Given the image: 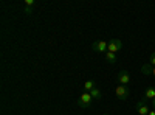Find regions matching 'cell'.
Here are the masks:
<instances>
[{
    "instance_id": "cell-9",
    "label": "cell",
    "mask_w": 155,
    "mask_h": 115,
    "mask_svg": "<svg viewBox=\"0 0 155 115\" xmlns=\"http://www.w3.org/2000/svg\"><path fill=\"white\" fill-rule=\"evenodd\" d=\"M90 95H92V98H93V100H96V101H98V100H101V96H102V93H101V90H99L98 87H95L93 90L90 92Z\"/></svg>"
},
{
    "instance_id": "cell-12",
    "label": "cell",
    "mask_w": 155,
    "mask_h": 115,
    "mask_svg": "<svg viewBox=\"0 0 155 115\" xmlns=\"http://www.w3.org/2000/svg\"><path fill=\"white\" fill-rule=\"evenodd\" d=\"M149 64L152 67H155V52L153 53H150V58H149Z\"/></svg>"
},
{
    "instance_id": "cell-8",
    "label": "cell",
    "mask_w": 155,
    "mask_h": 115,
    "mask_svg": "<svg viewBox=\"0 0 155 115\" xmlns=\"http://www.w3.org/2000/svg\"><path fill=\"white\" fill-rule=\"evenodd\" d=\"M155 98V87H147L144 92V100H153Z\"/></svg>"
},
{
    "instance_id": "cell-7",
    "label": "cell",
    "mask_w": 155,
    "mask_h": 115,
    "mask_svg": "<svg viewBox=\"0 0 155 115\" xmlns=\"http://www.w3.org/2000/svg\"><path fill=\"white\" fill-rule=\"evenodd\" d=\"M95 87H96V83H95V81L87 79V81L84 83V92H92Z\"/></svg>"
},
{
    "instance_id": "cell-1",
    "label": "cell",
    "mask_w": 155,
    "mask_h": 115,
    "mask_svg": "<svg viewBox=\"0 0 155 115\" xmlns=\"http://www.w3.org/2000/svg\"><path fill=\"white\" fill-rule=\"evenodd\" d=\"M76 103H78V106H79V107L87 109V107L92 106L93 98H92V95H90V92H82V95L79 96V100H78Z\"/></svg>"
},
{
    "instance_id": "cell-18",
    "label": "cell",
    "mask_w": 155,
    "mask_h": 115,
    "mask_svg": "<svg viewBox=\"0 0 155 115\" xmlns=\"http://www.w3.org/2000/svg\"><path fill=\"white\" fill-rule=\"evenodd\" d=\"M102 115H109V113H102Z\"/></svg>"
},
{
    "instance_id": "cell-6",
    "label": "cell",
    "mask_w": 155,
    "mask_h": 115,
    "mask_svg": "<svg viewBox=\"0 0 155 115\" xmlns=\"http://www.w3.org/2000/svg\"><path fill=\"white\" fill-rule=\"evenodd\" d=\"M135 109L140 115H147L149 113V107H147V103H146V100H140L138 103L135 104Z\"/></svg>"
},
{
    "instance_id": "cell-10",
    "label": "cell",
    "mask_w": 155,
    "mask_h": 115,
    "mask_svg": "<svg viewBox=\"0 0 155 115\" xmlns=\"http://www.w3.org/2000/svg\"><path fill=\"white\" fill-rule=\"evenodd\" d=\"M152 66H150V64H144V66L143 67H141V73H143V75H152Z\"/></svg>"
},
{
    "instance_id": "cell-3",
    "label": "cell",
    "mask_w": 155,
    "mask_h": 115,
    "mask_svg": "<svg viewBox=\"0 0 155 115\" xmlns=\"http://www.w3.org/2000/svg\"><path fill=\"white\" fill-rule=\"evenodd\" d=\"M116 81L120 83V86H129V83H130V73L127 70H121L116 75Z\"/></svg>"
},
{
    "instance_id": "cell-13",
    "label": "cell",
    "mask_w": 155,
    "mask_h": 115,
    "mask_svg": "<svg viewBox=\"0 0 155 115\" xmlns=\"http://www.w3.org/2000/svg\"><path fill=\"white\" fill-rule=\"evenodd\" d=\"M25 5H27V6H31V8H34V6H36V2H34V0H25Z\"/></svg>"
},
{
    "instance_id": "cell-4",
    "label": "cell",
    "mask_w": 155,
    "mask_h": 115,
    "mask_svg": "<svg viewBox=\"0 0 155 115\" xmlns=\"http://www.w3.org/2000/svg\"><path fill=\"white\" fill-rule=\"evenodd\" d=\"M92 48L96 53H107L109 52V44L106 41H96L92 44Z\"/></svg>"
},
{
    "instance_id": "cell-14",
    "label": "cell",
    "mask_w": 155,
    "mask_h": 115,
    "mask_svg": "<svg viewBox=\"0 0 155 115\" xmlns=\"http://www.w3.org/2000/svg\"><path fill=\"white\" fill-rule=\"evenodd\" d=\"M25 14H27V16L33 14V8L31 6H25Z\"/></svg>"
},
{
    "instance_id": "cell-2",
    "label": "cell",
    "mask_w": 155,
    "mask_h": 115,
    "mask_svg": "<svg viewBox=\"0 0 155 115\" xmlns=\"http://www.w3.org/2000/svg\"><path fill=\"white\" fill-rule=\"evenodd\" d=\"M115 95H116V98H118V100L126 101L129 98V95H130V90H129L127 86H118V87L115 89Z\"/></svg>"
},
{
    "instance_id": "cell-16",
    "label": "cell",
    "mask_w": 155,
    "mask_h": 115,
    "mask_svg": "<svg viewBox=\"0 0 155 115\" xmlns=\"http://www.w3.org/2000/svg\"><path fill=\"white\" fill-rule=\"evenodd\" d=\"M152 106H153V109H155V98L152 100Z\"/></svg>"
},
{
    "instance_id": "cell-11",
    "label": "cell",
    "mask_w": 155,
    "mask_h": 115,
    "mask_svg": "<svg viewBox=\"0 0 155 115\" xmlns=\"http://www.w3.org/2000/svg\"><path fill=\"white\" fill-rule=\"evenodd\" d=\"M106 59H107V62L115 64L118 58H116V53H110V52H107V53H106Z\"/></svg>"
},
{
    "instance_id": "cell-15",
    "label": "cell",
    "mask_w": 155,
    "mask_h": 115,
    "mask_svg": "<svg viewBox=\"0 0 155 115\" xmlns=\"http://www.w3.org/2000/svg\"><path fill=\"white\" fill-rule=\"evenodd\" d=\"M147 115H155V109H153V110H149V113H147Z\"/></svg>"
},
{
    "instance_id": "cell-17",
    "label": "cell",
    "mask_w": 155,
    "mask_h": 115,
    "mask_svg": "<svg viewBox=\"0 0 155 115\" xmlns=\"http://www.w3.org/2000/svg\"><path fill=\"white\" fill-rule=\"evenodd\" d=\"M152 75H153V78H155V67L152 69Z\"/></svg>"
},
{
    "instance_id": "cell-5",
    "label": "cell",
    "mask_w": 155,
    "mask_h": 115,
    "mask_svg": "<svg viewBox=\"0 0 155 115\" xmlns=\"http://www.w3.org/2000/svg\"><path fill=\"white\" fill-rule=\"evenodd\" d=\"M121 48H123V42H121L120 39L113 37V39L109 41V52H110V53H118Z\"/></svg>"
}]
</instances>
